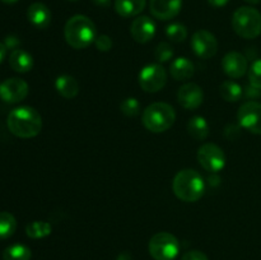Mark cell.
<instances>
[{
  "label": "cell",
  "instance_id": "obj_16",
  "mask_svg": "<svg viewBox=\"0 0 261 260\" xmlns=\"http://www.w3.org/2000/svg\"><path fill=\"white\" fill-rule=\"evenodd\" d=\"M27 18L31 24L36 28L45 30L51 23V12L48 7L43 3H33L27 9Z\"/></svg>",
  "mask_w": 261,
  "mask_h": 260
},
{
  "label": "cell",
  "instance_id": "obj_9",
  "mask_svg": "<svg viewBox=\"0 0 261 260\" xmlns=\"http://www.w3.org/2000/svg\"><path fill=\"white\" fill-rule=\"evenodd\" d=\"M240 125L252 134H261V103L247 101L237 112Z\"/></svg>",
  "mask_w": 261,
  "mask_h": 260
},
{
  "label": "cell",
  "instance_id": "obj_29",
  "mask_svg": "<svg viewBox=\"0 0 261 260\" xmlns=\"http://www.w3.org/2000/svg\"><path fill=\"white\" fill-rule=\"evenodd\" d=\"M154 56L160 63H166V61H168L170 59H172L173 56L172 46L167 42H161L160 45L157 46V48H155Z\"/></svg>",
  "mask_w": 261,
  "mask_h": 260
},
{
  "label": "cell",
  "instance_id": "obj_36",
  "mask_svg": "<svg viewBox=\"0 0 261 260\" xmlns=\"http://www.w3.org/2000/svg\"><path fill=\"white\" fill-rule=\"evenodd\" d=\"M0 2H3L4 4H14V3H17L18 0H0Z\"/></svg>",
  "mask_w": 261,
  "mask_h": 260
},
{
  "label": "cell",
  "instance_id": "obj_17",
  "mask_svg": "<svg viewBox=\"0 0 261 260\" xmlns=\"http://www.w3.org/2000/svg\"><path fill=\"white\" fill-rule=\"evenodd\" d=\"M147 0H115V10L124 18L139 15L144 10Z\"/></svg>",
  "mask_w": 261,
  "mask_h": 260
},
{
  "label": "cell",
  "instance_id": "obj_6",
  "mask_svg": "<svg viewBox=\"0 0 261 260\" xmlns=\"http://www.w3.org/2000/svg\"><path fill=\"white\" fill-rule=\"evenodd\" d=\"M150 256L154 260H175L180 252V242L168 232H158L148 245Z\"/></svg>",
  "mask_w": 261,
  "mask_h": 260
},
{
  "label": "cell",
  "instance_id": "obj_21",
  "mask_svg": "<svg viewBox=\"0 0 261 260\" xmlns=\"http://www.w3.org/2000/svg\"><path fill=\"white\" fill-rule=\"evenodd\" d=\"M188 132L194 139L204 140L209 135V124L203 116L191 117L188 122Z\"/></svg>",
  "mask_w": 261,
  "mask_h": 260
},
{
  "label": "cell",
  "instance_id": "obj_24",
  "mask_svg": "<svg viewBox=\"0 0 261 260\" xmlns=\"http://www.w3.org/2000/svg\"><path fill=\"white\" fill-rule=\"evenodd\" d=\"M17 229L15 217L9 212H0V239H9Z\"/></svg>",
  "mask_w": 261,
  "mask_h": 260
},
{
  "label": "cell",
  "instance_id": "obj_28",
  "mask_svg": "<svg viewBox=\"0 0 261 260\" xmlns=\"http://www.w3.org/2000/svg\"><path fill=\"white\" fill-rule=\"evenodd\" d=\"M249 79L250 83L254 88L261 89V59H257L252 63L249 69Z\"/></svg>",
  "mask_w": 261,
  "mask_h": 260
},
{
  "label": "cell",
  "instance_id": "obj_26",
  "mask_svg": "<svg viewBox=\"0 0 261 260\" xmlns=\"http://www.w3.org/2000/svg\"><path fill=\"white\" fill-rule=\"evenodd\" d=\"M166 36L172 42H182L188 37V28L182 23H172L166 28Z\"/></svg>",
  "mask_w": 261,
  "mask_h": 260
},
{
  "label": "cell",
  "instance_id": "obj_23",
  "mask_svg": "<svg viewBox=\"0 0 261 260\" xmlns=\"http://www.w3.org/2000/svg\"><path fill=\"white\" fill-rule=\"evenodd\" d=\"M222 98L227 102H236L242 97V87L233 81H226L219 87Z\"/></svg>",
  "mask_w": 261,
  "mask_h": 260
},
{
  "label": "cell",
  "instance_id": "obj_3",
  "mask_svg": "<svg viewBox=\"0 0 261 260\" xmlns=\"http://www.w3.org/2000/svg\"><path fill=\"white\" fill-rule=\"evenodd\" d=\"M172 190L180 200L194 203L198 201L205 191V183L200 173L191 168L178 171L172 181Z\"/></svg>",
  "mask_w": 261,
  "mask_h": 260
},
{
  "label": "cell",
  "instance_id": "obj_11",
  "mask_svg": "<svg viewBox=\"0 0 261 260\" xmlns=\"http://www.w3.org/2000/svg\"><path fill=\"white\" fill-rule=\"evenodd\" d=\"M28 94V84L20 78H9L0 83V98L8 103L23 101Z\"/></svg>",
  "mask_w": 261,
  "mask_h": 260
},
{
  "label": "cell",
  "instance_id": "obj_14",
  "mask_svg": "<svg viewBox=\"0 0 261 260\" xmlns=\"http://www.w3.org/2000/svg\"><path fill=\"white\" fill-rule=\"evenodd\" d=\"M182 8V0H150L149 10L152 15L161 20L175 18Z\"/></svg>",
  "mask_w": 261,
  "mask_h": 260
},
{
  "label": "cell",
  "instance_id": "obj_2",
  "mask_svg": "<svg viewBox=\"0 0 261 260\" xmlns=\"http://www.w3.org/2000/svg\"><path fill=\"white\" fill-rule=\"evenodd\" d=\"M64 36L68 45L76 50H81L88 47L91 43L94 42L97 37V30L91 18L76 14L66 22L64 27Z\"/></svg>",
  "mask_w": 261,
  "mask_h": 260
},
{
  "label": "cell",
  "instance_id": "obj_34",
  "mask_svg": "<svg viewBox=\"0 0 261 260\" xmlns=\"http://www.w3.org/2000/svg\"><path fill=\"white\" fill-rule=\"evenodd\" d=\"M92 2H93V4L97 5V7H109L111 0H92Z\"/></svg>",
  "mask_w": 261,
  "mask_h": 260
},
{
  "label": "cell",
  "instance_id": "obj_22",
  "mask_svg": "<svg viewBox=\"0 0 261 260\" xmlns=\"http://www.w3.org/2000/svg\"><path fill=\"white\" fill-rule=\"evenodd\" d=\"M31 256L30 247L22 244L10 245L3 252V260H31Z\"/></svg>",
  "mask_w": 261,
  "mask_h": 260
},
{
  "label": "cell",
  "instance_id": "obj_8",
  "mask_svg": "<svg viewBox=\"0 0 261 260\" xmlns=\"http://www.w3.org/2000/svg\"><path fill=\"white\" fill-rule=\"evenodd\" d=\"M167 83V73L160 64H149L139 73V84L143 91L155 93L161 91Z\"/></svg>",
  "mask_w": 261,
  "mask_h": 260
},
{
  "label": "cell",
  "instance_id": "obj_38",
  "mask_svg": "<svg viewBox=\"0 0 261 260\" xmlns=\"http://www.w3.org/2000/svg\"><path fill=\"white\" fill-rule=\"evenodd\" d=\"M69 2H76V0H69Z\"/></svg>",
  "mask_w": 261,
  "mask_h": 260
},
{
  "label": "cell",
  "instance_id": "obj_13",
  "mask_svg": "<svg viewBox=\"0 0 261 260\" xmlns=\"http://www.w3.org/2000/svg\"><path fill=\"white\" fill-rule=\"evenodd\" d=\"M130 33L132 37L139 43H147L154 37L155 35V23L152 18L147 15H140L133 20L130 25Z\"/></svg>",
  "mask_w": 261,
  "mask_h": 260
},
{
  "label": "cell",
  "instance_id": "obj_12",
  "mask_svg": "<svg viewBox=\"0 0 261 260\" xmlns=\"http://www.w3.org/2000/svg\"><path fill=\"white\" fill-rule=\"evenodd\" d=\"M178 103L186 110H195L204 101L203 89L195 83H186L180 87L177 93Z\"/></svg>",
  "mask_w": 261,
  "mask_h": 260
},
{
  "label": "cell",
  "instance_id": "obj_35",
  "mask_svg": "<svg viewBox=\"0 0 261 260\" xmlns=\"http://www.w3.org/2000/svg\"><path fill=\"white\" fill-rule=\"evenodd\" d=\"M5 54H7V47H5L4 43L0 42V63H2V61L4 60Z\"/></svg>",
  "mask_w": 261,
  "mask_h": 260
},
{
  "label": "cell",
  "instance_id": "obj_7",
  "mask_svg": "<svg viewBox=\"0 0 261 260\" xmlns=\"http://www.w3.org/2000/svg\"><path fill=\"white\" fill-rule=\"evenodd\" d=\"M198 161L208 172H219L226 166V154L223 149L213 143H205L198 150Z\"/></svg>",
  "mask_w": 261,
  "mask_h": 260
},
{
  "label": "cell",
  "instance_id": "obj_4",
  "mask_svg": "<svg viewBox=\"0 0 261 260\" xmlns=\"http://www.w3.org/2000/svg\"><path fill=\"white\" fill-rule=\"evenodd\" d=\"M176 120V112L171 105L154 102L143 111V125L152 133H163L170 129Z\"/></svg>",
  "mask_w": 261,
  "mask_h": 260
},
{
  "label": "cell",
  "instance_id": "obj_10",
  "mask_svg": "<svg viewBox=\"0 0 261 260\" xmlns=\"http://www.w3.org/2000/svg\"><path fill=\"white\" fill-rule=\"evenodd\" d=\"M191 48L200 59H211L218 50V42L213 33L206 30H199L191 37Z\"/></svg>",
  "mask_w": 261,
  "mask_h": 260
},
{
  "label": "cell",
  "instance_id": "obj_19",
  "mask_svg": "<svg viewBox=\"0 0 261 260\" xmlns=\"http://www.w3.org/2000/svg\"><path fill=\"white\" fill-rule=\"evenodd\" d=\"M171 75L176 81H186L194 75V64L190 59L181 56V58L175 59L171 64L170 68Z\"/></svg>",
  "mask_w": 261,
  "mask_h": 260
},
{
  "label": "cell",
  "instance_id": "obj_18",
  "mask_svg": "<svg viewBox=\"0 0 261 260\" xmlns=\"http://www.w3.org/2000/svg\"><path fill=\"white\" fill-rule=\"evenodd\" d=\"M9 65L18 73H27L33 68V58L27 51L17 48L10 53Z\"/></svg>",
  "mask_w": 261,
  "mask_h": 260
},
{
  "label": "cell",
  "instance_id": "obj_33",
  "mask_svg": "<svg viewBox=\"0 0 261 260\" xmlns=\"http://www.w3.org/2000/svg\"><path fill=\"white\" fill-rule=\"evenodd\" d=\"M209 4L212 7H216V8H222L224 5H227L229 3V0H208Z\"/></svg>",
  "mask_w": 261,
  "mask_h": 260
},
{
  "label": "cell",
  "instance_id": "obj_20",
  "mask_svg": "<svg viewBox=\"0 0 261 260\" xmlns=\"http://www.w3.org/2000/svg\"><path fill=\"white\" fill-rule=\"evenodd\" d=\"M55 88L59 92V94L66 99L74 98L79 93L78 81L74 76L68 75V74H64V75L56 78Z\"/></svg>",
  "mask_w": 261,
  "mask_h": 260
},
{
  "label": "cell",
  "instance_id": "obj_5",
  "mask_svg": "<svg viewBox=\"0 0 261 260\" xmlns=\"http://www.w3.org/2000/svg\"><path fill=\"white\" fill-rule=\"evenodd\" d=\"M232 28L242 38L252 40L261 33V14L251 7H241L233 13Z\"/></svg>",
  "mask_w": 261,
  "mask_h": 260
},
{
  "label": "cell",
  "instance_id": "obj_15",
  "mask_svg": "<svg viewBox=\"0 0 261 260\" xmlns=\"http://www.w3.org/2000/svg\"><path fill=\"white\" fill-rule=\"evenodd\" d=\"M223 71L232 79H239L247 71V60L242 54L232 51L228 53L222 60Z\"/></svg>",
  "mask_w": 261,
  "mask_h": 260
},
{
  "label": "cell",
  "instance_id": "obj_37",
  "mask_svg": "<svg viewBox=\"0 0 261 260\" xmlns=\"http://www.w3.org/2000/svg\"><path fill=\"white\" fill-rule=\"evenodd\" d=\"M246 3H249V4H259V3L261 2V0H245Z\"/></svg>",
  "mask_w": 261,
  "mask_h": 260
},
{
  "label": "cell",
  "instance_id": "obj_1",
  "mask_svg": "<svg viewBox=\"0 0 261 260\" xmlns=\"http://www.w3.org/2000/svg\"><path fill=\"white\" fill-rule=\"evenodd\" d=\"M7 125L13 135L23 139H30L40 134L42 129V117L33 107H17L8 115Z\"/></svg>",
  "mask_w": 261,
  "mask_h": 260
},
{
  "label": "cell",
  "instance_id": "obj_30",
  "mask_svg": "<svg viewBox=\"0 0 261 260\" xmlns=\"http://www.w3.org/2000/svg\"><path fill=\"white\" fill-rule=\"evenodd\" d=\"M94 45L99 51H110L112 47V41L107 35H99L94 40Z\"/></svg>",
  "mask_w": 261,
  "mask_h": 260
},
{
  "label": "cell",
  "instance_id": "obj_32",
  "mask_svg": "<svg viewBox=\"0 0 261 260\" xmlns=\"http://www.w3.org/2000/svg\"><path fill=\"white\" fill-rule=\"evenodd\" d=\"M19 43H20L19 38L15 37V36H12V35L8 36V37L5 38V41H4L5 47L10 48V50H17L18 46H19Z\"/></svg>",
  "mask_w": 261,
  "mask_h": 260
},
{
  "label": "cell",
  "instance_id": "obj_31",
  "mask_svg": "<svg viewBox=\"0 0 261 260\" xmlns=\"http://www.w3.org/2000/svg\"><path fill=\"white\" fill-rule=\"evenodd\" d=\"M181 260H209L204 252L198 251V250H191V251L185 252L182 255V259Z\"/></svg>",
  "mask_w": 261,
  "mask_h": 260
},
{
  "label": "cell",
  "instance_id": "obj_25",
  "mask_svg": "<svg viewBox=\"0 0 261 260\" xmlns=\"http://www.w3.org/2000/svg\"><path fill=\"white\" fill-rule=\"evenodd\" d=\"M51 224L48 222L43 221H35L31 222L25 227V233L31 239H43V237L48 236L51 233Z\"/></svg>",
  "mask_w": 261,
  "mask_h": 260
},
{
  "label": "cell",
  "instance_id": "obj_27",
  "mask_svg": "<svg viewBox=\"0 0 261 260\" xmlns=\"http://www.w3.org/2000/svg\"><path fill=\"white\" fill-rule=\"evenodd\" d=\"M120 110L122 114L127 117H134L137 116L140 112V103L137 98L134 97H127L120 105Z\"/></svg>",
  "mask_w": 261,
  "mask_h": 260
}]
</instances>
